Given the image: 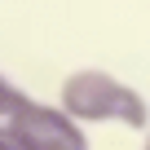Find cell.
<instances>
[{"mask_svg":"<svg viewBox=\"0 0 150 150\" xmlns=\"http://www.w3.org/2000/svg\"><path fill=\"white\" fill-rule=\"evenodd\" d=\"M57 106L75 119V124H124V128H150V102L124 84L119 75L102 71V66H84L71 71L62 80Z\"/></svg>","mask_w":150,"mask_h":150,"instance_id":"cell-1","label":"cell"},{"mask_svg":"<svg viewBox=\"0 0 150 150\" xmlns=\"http://www.w3.org/2000/svg\"><path fill=\"white\" fill-rule=\"evenodd\" d=\"M5 132H9L22 150H88L84 124H75L62 106L31 102V97H22V106L9 115Z\"/></svg>","mask_w":150,"mask_h":150,"instance_id":"cell-2","label":"cell"},{"mask_svg":"<svg viewBox=\"0 0 150 150\" xmlns=\"http://www.w3.org/2000/svg\"><path fill=\"white\" fill-rule=\"evenodd\" d=\"M22 97H27V93H18V88L9 84V75L0 71V128H5V124H9V115L22 106Z\"/></svg>","mask_w":150,"mask_h":150,"instance_id":"cell-3","label":"cell"},{"mask_svg":"<svg viewBox=\"0 0 150 150\" xmlns=\"http://www.w3.org/2000/svg\"><path fill=\"white\" fill-rule=\"evenodd\" d=\"M0 150H22V146H18V141H13L9 132H0Z\"/></svg>","mask_w":150,"mask_h":150,"instance_id":"cell-4","label":"cell"},{"mask_svg":"<svg viewBox=\"0 0 150 150\" xmlns=\"http://www.w3.org/2000/svg\"><path fill=\"white\" fill-rule=\"evenodd\" d=\"M146 150H150V132H146Z\"/></svg>","mask_w":150,"mask_h":150,"instance_id":"cell-5","label":"cell"},{"mask_svg":"<svg viewBox=\"0 0 150 150\" xmlns=\"http://www.w3.org/2000/svg\"><path fill=\"white\" fill-rule=\"evenodd\" d=\"M0 132H5V128H0Z\"/></svg>","mask_w":150,"mask_h":150,"instance_id":"cell-6","label":"cell"}]
</instances>
